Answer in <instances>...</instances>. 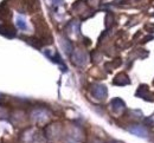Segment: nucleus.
Segmentation results:
<instances>
[{"label": "nucleus", "mask_w": 154, "mask_h": 143, "mask_svg": "<svg viewBox=\"0 0 154 143\" xmlns=\"http://www.w3.org/2000/svg\"><path fill=\"white\" fill-rule=\"evenodd\" d=\"M50 117V112L45 109H35L31 114V118L36 123H44Z\"/></svg>", "instance_id": "1"}, {"label": "nucleus", "mask_w": 154, "mask_h": 143, "mask_svg": "<svg viewBox=\"0 0 154 143\" xmlns=\"http://www.w3.org/2000/svg\"><path fill=\"white\" fill-rule=\"evenodd\" d=\"M17 26L20 30H27V24H26V20L24 17H21V16L17 17Z\"/></svg>", "instance_id": "12"}, {"label": "nucleus", "mask_w": 154, "mask_h": 143, "mask_svg": "<svg viewBox=\"0 0 154 143\" xmlns=\"http://www.w3.org/2000/svg\"><path fill=\"white\" fill-rule=\"evenodd\" d=\"M136 96L146 100V97L148 96V89H147V86H146V85L139 86V89H137V91H136Z\"/></svg>", "instance_id": "11"}, {"label": "nucleus", "mask_w": 154, "mask_h": 143, "mask_svg": "<svg viewBox=\"0 0 154 143\" xmlns=\"http://www.w3.org/2000/svg\"><path fill=\"white\" fill-rule=\"evenodd\" d=\"M110 109H112V111L115 112V114H121V112L125 111L126 105H125V103H123L122 100H120V98H114V100L110 102Z\"/></svg>", "instance_id": "6"}, {"label": "nucleus", "mask_w": 154, "mask_h": 143, "mask_svg": "<svg viewBox=\"0 0 154 143\" xmlns=\"http://www.w3.org/2000/svg\"><path fill=\"white\" fill-rule=\"evenodd\" d=\"M49 1V4L51 5V6H54V7H59L60 5H63V2H64V0H48Z\"/></svg>", "instance_id": "13"}, {"label": "nucleus", "mask_w": 154, "mask_h": 143, "mask_svg": "<svg viewBox=\"0 0 154 143\" xmlns=\"http://www.w3.org/2000/svg\"><path fill=\"white\" fill-rule=\"evenodd\" d=\"M8 112L4 106H0V118H7Z\"/></svg>", "instance_id": "14"}, {"label": "nucleus", "mask_w": 154, "mask_h": 143, "mask_svg": "<svg viewBox=\"0 0 154 143\" xmlns=\"http://www.w3.org/2000/svg\"><path fill=\"white\" fill-rule=\"evenodd\" d=\"M127 130L132 134H134L135 136L137 137H141V139H147L148 137V131L147 129L143 127V125H140V124H132L131 127L127 128Z\"/></svg>", "instance_id": "2"}, {"label": "nucleus", "mask_w": 154, "mask_h": 143, "mask_svg": "<svg viewBox=\"0 0 154 143\" xmlns=\"http://www.w3.org/2000/svg\"><path fill=\"white\" fill-rule=\"evenodd\" d=\"M113 83H114L115 85L122 86V85H127V84H129L131 81H129V78H128V76H127L126 73H119L115 78H114Z\"/></svg>", "instance_id": "9"}, {"label": "nucleus", "mask_w": 154, "mask_h": 143, "mask_svg": "<svg viewBox=\"0 0 154 143\" xmlns=\"http://www.w3.org/2000/svg\"><path fill=\"white\" fill-rule=\"evenodd\" d=\"M59 44H60V47L63 49V51L66 53V55H70L74 50H72V44L70 43L69 39H66V38H60L59 39Z\"/></svg>", "instance_id": "8"}, {"label": "nucleus", "mask_w": 154, "mask_h": 143, "mask_svg": "<svg viewBox=\"0 0 154 143\" xmlns=\"http://www.w3.org/2000/svg\"><path fill=\"white\" fill-rule=\"evenodd\" d=\"M71 61L77 66H83L87 63V55L81 50H75L71 55Z\"/></svg>", "instance_id": "4"}, {"label": "nucleus", "mask_w": 154, "mask_h": 143, "mask_svg": "<svg viewBox=\"0 0 154 143\" xmlns=\"http://www.w3.org/2000/svg\"><path fill=\"white\" fill-rule=\"evenodd\" d=\"M68 30L72 34H78L79 33V22L77 20H72L68 25Z\"/></svg>", "instance_id": "10"}, {"label": "nucleus", "mask_w": 154, "mask_h": 143, "mask_svg": "<svg viewBox=\"0 0 154 143\" xmlns=\"http://www.w3.org/2000/svg\"><path fill=\"white\" fill-rule=\"evenodd\" d=\"M91 95L96 98V100H104L108 95V91H107V88L102 84H95L93 85L91 88Z\"/></svg>", "instance_id": "3"}, {"label": "nucleus", "mask_w": 154, "mask_h": 143, "mask_svg": "<svg viewBox=\"0 0 154 143\" xmlns=\"http://www.w3.org/2000/svg\"><path fill=\"white\" fill-rule=\"evenodd\" d=\"M37 137H38V133L35 129H27L21 136V140L25 143H35L37 141Z\"/></svg>", "instance_id": "5"}, {"label": "nucleus", "mask_w": 154, "mask_h": 143, "mask_svg": "<svg viewBox=\"0 0 154 143\" xmlns=\"http://www.w3.org/2000/svg\"><path fill=\"white\" fill-rule=\"evenodd\" d=\"M0 33L4 34L5 37L13 38V37L16 36V30H14L13 26H11V25H4V24H1V25H0Z\"/></svg>", "instance_id": "7"}, {"label": "nucleus", "mask_w": 154, "mask_h": 143, "mask_svg": "<svg viewBox=\"0 0 154 143\" xmlns=\"http://www.w3.org/2000/svg\"><path fill=\"white\" fill-rule=\"evenodd\" d=\"M146 28H147V30H149L151 32H154V24H149V25H147V26H146Z\"/></svg>", "instance_id": "15"}]
</instances>
